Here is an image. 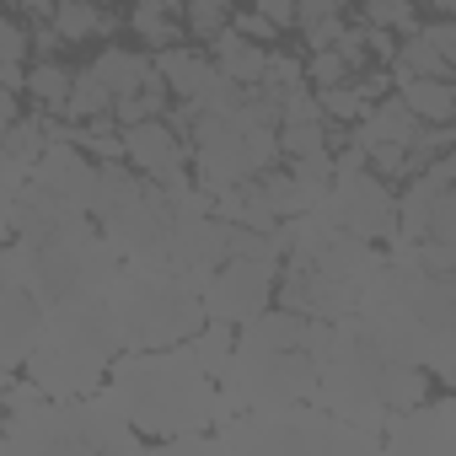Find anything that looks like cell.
<instances>
[{"label":"cell","mask_w":456,"mask_h":456,"mask_svg":"<svg viewBox=\"0 0 456 456\" xmlns=\"http://www.w3.org/2000/svg\"><path fill=\"white\" fill-rule=\"evenodd\" d=\"M102 392L118 403V413L151 445L204 435L209 424H220L232 413L220 397V381L204 376L177 344L172 349H124V354H113Z\"/></svg>","instance_id":"6da1fadb"},{"label":"cell","mask_w":456,"mask_h":456,"mask_svg":"<svg viewBox=\"0 0 456 456\" xmlns=\"http://www.w3.org/2000/svg\"><path fill=\"white\" fill-rule=\"evenodd\" d=\"M306 317L285 306H264L248 317L232 338V360L220 370V397L232 413H274L312 403L317 392V360L301 349Z\"/></svg>","instance_id":"7a4b0ae2"},{"label":"cell","mask_w":456,"mask_h":456,"mask_svg":"<svg viewBox=\"0 0 456 456\" xmlns=\"http://www.w3.org/2000/svg\"><path fill=\"white\" fill-rule=\"evenodd\" d=\"M177 451H264V456H370L381 451L376 429L344 424L322 403H296L274 413H225L204 435L172 440Z\"/></svg>","instance_id":"3957f363"},{"label":"cell","mask_w":456,"mask_h":456,"mask_svg":"<svg viewBox=\"0 0 456 456\" xmlns=\"http://www.w3.org/2000/svg\"><path fill=\"white\" fill-rule=\"evenodd\" d=\"M6 451H54V456H81V451H140L145 435L118 413L108 392L92 397H49L33 413H6L0 419Z\"/></svg>","instance_id":"277c9868"},{"label":"cell","mask_w":456,"mask_h":456,"mask_svg":"<svg viewBox=\"0 0 456 456\" xmlns=\"http://www.w3.org/2000/svg\"><path fill=\"white\" fill-rule=\"evenodd\" d=\"M108 301L124 328V349H172L204 322L199 280L177 269H118Z\"/></svg>","instance_id":"5b68a950"},{"label":"cell","mask_w":456,"mask_h":456,"mask_svg":"<svg viewBox=\"0 0 456 456\" xmlns=\"http://www.w3.org/2000/svg\"><path fill=\"white\" fill-rule=\"evenodd\" d=\"M118 253L102 232H86L76 242H49V248H28V290L44 312L81 301V296H108L113 274H118Z\"/></svg>","instance_id":"8992f818"},{"label":"cell","mask_w":456,"mask_h":456,"mask_svg":"<svg viewBox=\"0 0 456 456\" xmlns=\"http://www.w3.org/2000/svg\"><path fill=\"white\" fill-rule=\"evenodd\" d=\"M317 215L333 220V225H344V232H354L360 242H392L397 237V183L376 177L370 167L338 172L333 188L322 193Z\"/></svg>","instance_id":"52a82bcc"},{"label":"cell","mask_w":456,"mask_h":456,"mask_svg":"<svg viewBox=\"0 0 456 456\" xmlns=\"http://www.w3.org/2000/svg\"><path fill=\"white\" fill-rule=\"evenodd\" d=\"M274 274H280V264H269V258H225V264H215L199 280L204 317L242 328L248 317H258L264 306H274Z\"/></svg>","instance_id":"ba28073f"},{"label":"cell","mask_w":456,"mask_h":456,"mask_svg":"<svg viewBox=\"0 0 456 456\" xmlns=\"http://www.w3.org/2000/svg\"><path fill=\"white\" fill-rule=\"evenodd\" d=\"M38 344L97 360V365H113V354H124V328H118V312H113L108 296H81V301H65L44 317Z\"/></svg>","instance_id":"9c48e42d"},{"label":"cell","mask_w":456,"mask_h":456,"mask_svg":"<svg viewBox=\"0 0 456 456\" xmlns=\"http://www.w3.org/2000/svg\"><path fill=\"white\" fill-rule=\"evenodd\" d=\"M274 306L301 312V317L338 322V317H349L360 306V280H344L333 269H317L301 253H285L280 258V274H274Z\"/></svg>","instance_id":"30bf717a"},{"label":"cell","mask_w":456,"mask_h":456,"mask_svg":"<svg viewBox=\"0 0 456 456\" xmlns=\"http://www.w3.org/2000/svg\"><path fill=\"white\" fill-rule=\"evenodd\" d=\"M376 435L392 456H456V397L429 392L424 403L387 413Z\"/></svg>","instance_id":"8fae6325"},{"label":"cell","mask_w":456,"mask_h":456,"mask_svg":"<svg viewBox=\"0 0 456 456\" xmlns=\"http://www.w3.org/2000/svg\"><path fill=\"white\" fill-rule=\"evenodd\" d=\"M124 161H129L140 177H151L167 199L193 183V172H188V140H183L167 118L124 124Z\"/></svg>","instance_id":"7c38bea8"},{"label":"cell","mask_w":456,"mask_h":456,"mask_svg":"<svg viewBox=\"0 0 456 456\" xmlns=\"http://www.w3.org/2000/svg\"><path fill=\"white\" fill-rule=\"evenodd\" d=\"M86 232H97L86 209L65 204L60 193H49V188H38V183H22V188H17V199H12V242H22V248H49V242H76V237H86Z\"/></svg>","instance_id":"4fadbf2b"},{"label":"cell","mask_w":456,"mask_h":456,"mask_svg":"<svg viewBox=\"0 0 456 456\" xmlns=\"http://www.w3.org/2000/svg\"><path fill=\"white\" fill-rule=\"evenodd\" d=\"M28 183H38V188L60 193V199H65V204H76V209H86L92 183H97V161H92L86 151H76L70 140H49V145H44V156L28 167Z\"/></svg>","instance_id":"5bb4252c"},{"label":"cell","mask_w":456,"mask_h":456,"mask_svg":"<svg viewBox=\"0 0 456 456\" xmlns=\"http://www.w3.org/2000/svg\"><path fill=\"white\" fill-rule=\"evenodd\" d=\"M22 376H33L49 397H92V392H102V381H108V365H97V360H81V354H65V349H49V344H38L28 360H22Z\"/></svg>","instance_id":"9a60e30c"},{"label":"cell","mask_w":456,"mask_h":456,"mask_svg":"<svg viewBox=\"0 0 456 456\" xmlns=\"http://www.w3.org/2000/svg\"><path fill=\"white\" fill-rule=\"evenodd\" d=\"M44 317H49V312L33 301V290L0 285V365H6V370H22V360L38 349Z\"/></svg>","instance_id":"2e32d148"},{"label":"cell","mask_w":456,"mask_h":456,"mask_svg":"<svg viewBox=\"0 0 456 456\" xmlns=\"http://www.w3.org/2000/svg\"><path fill=\"white\" fill-rule=\"evenodd\" d=\"M151 65L161 70V81H167L172 102H199V92L215 81V65H209V54H204V49H188V44L156 49V60H151Z\"/></svg>","instance_id":"e0dca14e"},{"label":"cell","mask_w":456,"mask_h":456,"mask_svg":"<svg viewBox=\"0 0 456 456\" xmlns=\"http://www.w3.org/2000/svg\"><path fill=\"white\" fill-rule=\"evenodd\" d=\"M145 183H151V177H140L129 161H97V183H92V199H86L92 225H102V220H113L118 209H129V204L145 193Z\"/></svg>","instance_id":"ac0fdd59"},{"label":"cell","mask_w":456,"mask_h":456,"mask_svg":"<svg viewBox=\"0 0 456 456\" xmlns=\"http://www.w3.org/2000/svg\"><path fill=\"white\" fill-rule=\"evenodd\" d=\"M204 54H209V65H215L225 81H237V86H258V81H264V60H269V49L253 44V38H242L237 28L215 33Z\"/></svg>","instance_id":"d6986e66"},{"label":"cell","mask_w":456,"mask_h":456,"mask_svg":"<svg viewBox=\"0 0 456 456\" xmlns=\"http://www.w3.org/2000/svg\"><path fill=\"white\" fill-rule=\"evenodd\" d=\"M49 28L65 38V49H76V44L108 38V33L118 28V17L102 6V0H54V12H49Z\"/></svg>","instance_id":"ffe728a7"},{"label":"cell","mask_w":456,"mask_h":456,"mask_svg":"<svg viewBox=\"0 0 456 456\" xmlns=\"http://www.w3.org/2000/svg\"><path fill=\"white\" fill-rule=\"evenodd\" d=\"M392 92L403 97V108H408L419 124H451V118H456V86H451V81L403 76V81H392Z\"/></svg>","instance_id":"44dd1931"},{"label":"cell","mask_w":456,"mask_h":456,"mask_svg":"<svg viewBox=\"0 0 456 456\" xmlns=\"http://www.w3.org/2000/svg\"><path fill=\"white\" fill-rule=\"evenodd\" d=\"M349 28V0H296V33L306 49H333Z\"/></svg>","instance_id":"7402d4cb"},{"label":"cell","mask_w":456,"mask_h":456,"mask_svg":"<svg viewBox=\"0 0 456 456\" xmlns=\"http://www.w3.org/2000/svg\"><path fill=\"white\" fill-rule=\"evenodd\" d=\"M387 76H392V81H403V76H435V81H451V76H456V60H445L424 33H408V38H397L392 60H387Z\"/></svg>","instance_id":"603a6c76"},{"label":"cell","mask_w":456,"mask_h":456,"mask_svg":"<svg viewBox=\"0 0 456 456\" xmlns=\"http://www.w3.org/2000/svg\"><path fill=\"white\" fill-rule=\"evenodd\" d=\"M86 76L108 92V97H124V92H134L145 76H151V60L145 54H134V49H118V44H108L92 65H86Z\"/></svg>","instance_id":"cb8c5ba5"},{"label":"cell","mask_w":456,"mask_h":456,"mask_svg":"<svg viewBox=\"0 0 456 456\" xmlns=\"http://www.w3.org/2000/svg\"><path fill=\"white\" fill-rule=\"evenodd\" d=\"M232 338H237V328H232V322H215V317H204V322H199V328H193V333L177 344V349H183V354H188V360H193L204 376H215V381H220L225 360H232Z\"/></svg>","instance_id":"d4e9b609"},{"label":"cell","mask_w":456,"mask_h":456,"mask_svg":"<svg viewBox=\"0 0 456 456\" xmlns=\"http://www.w3.org/2000/svg\"><path fill=\"white\" fill-rule=\"evenodd\" d=\"M70 81H76V70H70V65H60V60H33V65H28L22 92H28V102H33L38 113L60 118V113H65V97H70Z\"/></svg>","instance_id":"484cf974"},{"label":"cell","mask_w":456,"mask_h":456,"mask_svg":"<svg viewBox=\"0 0 456 456\" xmlns=\"http://www.w3.org/2000/svg\"><path fill=\"white\" fill-rule=\"evenodd\" d=\"M129 33L156 54V49H172V44H188V33H183V17L177 12H167L161 0H134V12H129Z\"/></svg>","instance_id":"4316f807"},{"label":"cell","mask_w":456,"mask_h":456,"mask_svg":"<svg viewBox=\"0 0 456 456\" xmlns=\"http://www.w3.org/2000/svg\"><path fill=\"white\" fill-rule=\"evenodd\" d=\"M44 145H49V113H22L17 124L0 129V151L17 156L22 167H33L44 156Z\"/></svg>","instance_id":"83f0119b"},{"label":"cell","mask_w":456,"mask_h":456,"mask_svg":"<svg viewBox=\"0 0 456 456\" xmlns=\"http://www.w3.org/2000/svg\"><path fill=\"white\" fill-rule=\"evenodd\" d=\"M232 12H237V0H183V33L188 38H199V49L215 38V33H225L232 28Z\"/></svg>","instance_id":"f1b7e54d"},{"label":"cell","mask_w":456,"mask_h":456,"mask_svg":"<svg viewBox=\"0 0 456 456\" xmlns=\"http://www.w3.org/2000/svg\"><path fill=\"white\" fill-rule=\"evenodd\" d=\"M274 145H280V161L312 156V151H328V129H322V118H312V124H274Z\"/></svg>","instance_id":"f546056e"},{"label":"cell","mask_w":456,"mask_h":456,"mask_svg":"<svg viewBox=\"0 0 456 456\" xmlns=\"http://www.w3.org/2000/svg\"><path fill=\"white\" fill-rule=\"evenodd\" d=\"M285 172L306 188V193H317V204H322V193L333 188V151H312V156H290L285 161Z\"/></svg>","instance_id":"4dcf8cb0"},{"label":"cell","mask_w":456,"mask_h":456,"mask_svg":"<svg viewBox=\"0 0 456 456\" xmlns=\"http://www.w3.org/2000/svg\"><path fill=\"white\" fill-rule=\"evenodd\" d=\"M413 264L424 274H456V242H413Z\"/></svg>","instance_id":"1f68e13d"},{"label":"cell","mask_w":456,"mask_h":456,"mask_svg":"<svg viewBox=\"0 0 456 456\" xmlns=\"http://www.w3.org/2000/svg\"><path fill=\"white\" fill-rule=\"evenodd\" d=\"M232 28H237V33H242V38H253V44H264V49H269V44H280V38H285V33H280V28H274V22H264V17H258V12H232Z\"/></svg>","instance_id":"d6a6232c"},{"label":"cell","mask_w":456,"mask_h":456,"mask_svg":"<svg viewBox=\"0 0 456 456\" xmlns=\"http://www.w3.org/2000/svg\"><path fill=\"white\" fill-rule=\"evenodd\" d=\"M419 33H424L445 60H456V17H424V22H419Z\"/></svg>","instance_id":"836d02e7"},{"label":"cell","mask_w":456,"mask_h":456,"mask_svg":"<svg viewBox=\"0 0 456 456\" xmlns=\"http://www.w3.org/2000/svg\"><path fill=\"white\" fill-rule=\"evenodd\" d=\"M253 12H258L264 22H274L280 33L296 28V0H253Z\"/></svg>","instance_id":"e575fe53"},{"label":"cell","mask_w":456,"mask_h":456,"mask_svg":"<svg viewBox=\"0 0 456 456\" xmlns=\"http://www.w3.org/2000/svg\"><path fill=\"white\" fill-rule=\"evenodd\" d=\"M17 118H22V92L0 86V129H6V124H17Z\"/></svg>","instance_id":"d590c367"},{"label":"cell","mask_w":456,"mask_h":456,"mask_svg":"<svg viewBox=\"0 0 456 456\" xmlns=\"http://www.w3.org/2000/svg\"><path fill=\"white\" fill-rule=\"evenodd\" d=\"M12 237V193H0V242Z\"/></svg>","instance_id":"8d00e7d4"},{"label":"cell","mask_w":456,"mask_h":456,"mask_svg":"<svg viewBox=\"0 0 456 456\" xmlns=\"http://www.w3.org/2000/svg\"><path fill=\"white\" fill-rule=\"evenodd\" d=\"M6 381H12V370H6V365H0V403H6Z\"/></svg>","instance_id":"74e56055"}]
</instances>
